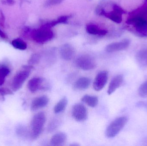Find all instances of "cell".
Returning <instances> with one entry per match:
<instances>
[{"label":"cell","mask_w":147,"mask_h":146,"mask_svg":"<svg viewBox=\"0 0 147 146\" xmlns=\"http://www.w3.org/2000/svg\"><path fill=\"white\" fill-rule=\"evenodd\" d=\"M126 23L133 27V29L147 25V3L132 11L129 15Z\"/></svg>","instance_id":"6da1fadb"},{"label":"cell","mask_w":147,"mask_h":146,"mask_svg":"<svg viewBox=\"0 0 147 146\" xmlns=\"http://www.w3.org/2000/svg\"><path fill=\"white\" fill-rule=\"evenodd\" d=\"M46 121L45 114L43 112L35 114L31 123L30 136L33 139H37L40 135Z\"/></svg>","instance_id":"7a4b0ae2"},{"label":"cell","mask_w":147,"mask_h":146,"mask_svg":"<svg viewBox=\"0 0 147 146\" xmlns=\"http://www.w3.org/2000/svg\"><path fill=\"white\" fill-rule=\"evenodd\" d=\"M128 121L127 117L122 116L117 118L112 122L106 129V135L109 138L115 137L124 128Z\"/></svg>","instance_id":"3957f363"},{"label":"cell","mask_w":147,"mask_h":146,"mask_svg":"<svg viewBox=\"0 0 147 146\" xmlns=\"http://www.w3.org/2000/svg\"><path fill=\"white\" fill-rule=\"evenodd\" d=\"M32 67V66H24L22 69L14 76L12 82V87L13 91H16L22 87L24 82L30 75Z\"/></svg>","instance_id":"277c9868"},{"label":"cell","mask_w":147,"mask_h":146,"mask_svg":"<svg viewBox=\"0 0 147 146\" xmlns=\"http://www.w3.org/2000/svg\"><path fill=\"white\" fill-rule=\"evenodd\" d=\"M49 27L45 25L42 28L34 32L33 37L35 41L44 43L50 41L53 37V33Z\"/></svg>","instance_id":"5b68a950"},{"label":"cell","mask_w":147,"mask_h":146,"mask_svg":"<svg viewBox=\"0 0 147 146\" xmlns=\"http://www.w3.org/2000/svg\"><path fill=\"white\" fill-rule=\"evenodd\" d=\"M75 63L77 67L84 70H92L96 67V61L89 55L80 56L76 59Z\"/></svg>","instance_id":"8992f818"},{"label":"cell","mask_w":147,"mask_h":146,"mask_svg":"<svg viewBox=\"0 0 147 146\" xmlns=\"http://www.w3.org/2000/svg\"><path fill=\"white\" fill-rule=\"evenodd\" d=\"M72 115L77 121H84L87 118V111L84 105L80 103L74 105L72 109Z\"/></svg>","instance_id":"52a82bcc"},{"label":"cell","mask_w":147,"mask_h":146,"mask_svg":"<svg viewBox=\"0 0 147 146\" xmlns=\"http://www.w3.org/2000/svg\"><path fill=\"white\" fill-rule=\"evenodd\" d=\"M125 11L118 5L115 4L113 10L109 13H104V14L107 18L117 23H120L122 21V15Z\"/></svg>","instance_id":"ba28073f"},{"label":"cell","mask_w":147,"mask_h":146,"mask_svg":"<svg viewBox=\"0 0 147 146\" xmlns=\"http://www.w3.org/2000/svg\"><path fill=\"white\" fill-rule=\"evenodd\" d=\"M109 73L107 71L99 72L95 78L93 86L96 91H100L105 86L108 81Z\"/></svg>","instance_id":"9c48e42d"},{"label":"cell","mask_w":147,"mask_h":146,"mask_svg":"<svg viewBox=\"0 0 147 146\" xmlns=\"http://www.w3.org/2000/svg\"><path fill=\"white\" fill-rule=\"evenodd\" d=\"M130 41L129 39H124L120 42L112 43L107 45L106 51L108 52H115L124 50L130 45Z\"/></svg>","instance_id":"30bf717a"},{"label":"cell","mask_w":147,"mask_h":146,"mask_svg":"<svg viewBox=\"0 0 147 146\" xmlns=\"http://www.w3.org/2000/svg\"><path fill=\"white\" fill-rule=\"evenodd\" d=\"M44 79L40 77H34L30 79L28 83V90L32 93L36 92L39 90H46V87L43 86Z\"/></svg>","instance_id":"8fae6325"},{"label":"cell","mask_w":147,"mask_h":146,"mask_svg":"<svg viewBox=\"0 0 147 146\" xmlns=\"http://www.w3.org/2000/svg\"><path fill=\"white\" fill-rule=\"evenodd\" d=\"M49 102V98L46 96H40L35 98L31 103V110L36 111L39 109L44 108L48 105Z\"/></svg>","instance_id":"7c38bea8"},{"label":"cell","mask_w":147,"mask_h":146,"mask_svg":"<svg viewBox=\"0 0 147 146\" xmlns=\"http://www.w3.org/2000/svg\"><path fill=\"white\" fill-rule=\"evenodd\" d=\"M61 57L65 61L71 60L75 55V50L73 46L68 44L63 45L59 50Z\"/></svg>","instance_id":"4fadbf2b"},{"label":"cell","mask_w":147,"mask_h":146,"mask_svg":"<svg viewBox=\"0 0 147 146\" xmlns=\"http://www.w3.org/2000/svg\"><path fill=\"white\" fill-rule=\"evenodd\" d=\"M123 81V77L122 75H117L111 80L109 85L107 93L109 95L115 92L122 85Z\"/></svg>","instance_id":"5bb4252c"},{"label":"cell","mask_w":147,"mask_h":146,"mask_svg":"<svg viewBox=\"0 0 147 146\" xmlns=\"http://www.w3.org/2000/svg\"><path fill=\"white\" fill-rule=\"evenodd\" d=\"M136 62L138 65L142 68L147 67V47H144L138 51L136 55Z\"/></svg>","instance_id":"9a60e30c"},{"label":"cell","mask_w":147,"mask_h":146,"mask_svg":"<svg viewBox=\"0 0 147 146\" xmlns=\"http://www.w3.org/2000/svg\"><path fill=\"white\" fill-rule=\"evenodd\" d=\"M91 80L87 77H81L78 79L74 84V88L76 90H85L90 86Z\"/></svg>","instance_id":"2e32d148"},{"label":"cell","mask_w":147,"mask_h":146,"mask_svg":"<svg viewBox=\"0 0 147 146\" xmlns=\"http://www.w3.org/2000/svg\"><path fill=\"white\" fill-rule=\"evenodd\" d=\"M67 136L63 133H59L53 135L51 140V145L53 146L63 145L66 142Z\"/></svg>","instance_id":"e0dca14e"},{"label":"cell","mask_w":147,"mask_h":146,"mask_svg":"<svg viewBox=\"0 0 147 146\" xmlns=\"http://www.w3.org/2000/svg\"><path fill=\"white\" fill-rule=\"evenodd\" d=\"M81 101L91 107H95L98 103V98L96 96L86 95L83 96Z\"/></svg>","instance_id":"ac0fdd59"},{"label":"cell","mask_w":147,"mask_h":146,"mask_svg":"<svg viewBox=\"0 0 147 146\" xmlns=\"http://www.w3.org/2000/svg\"><path fill=\"white\" fill-rule=\"evenodd\" d=\"M68 104V99L64 97L59 100L54 108V112L56 114H59L64 111Z\"/></svg>","instance_id":"d6986e66"},{"label":"cell","mask_w":147,"mask_h":146,"mask_svg":"<svg viewBox=\"0 0 147 146\" xmlns=\"http://www.w3.org/2000/svg\"><path fill=\"white\" fill-rule=\"evenodd\" d=\"M86 31L88 33L92 35H104L107 33V31L101 30L96 25H88L86 27Z\"/></svg>","instance_id":"ffe728a7"},{"label":"cell","mask_w":147,"mask_h":146,"mask_svg":"<svg viewBox=\"0 0 147 146\" xmlns=\"http://www.w3.org/2000/svg\"><path fill=\"white\" fill-rule=\"evenodd\" d=\"M10 69L4 65L0 66V86L4 84L6 77L10 73Z\"/></svg>","instance_id":"44dd1931"},{"label":"cell","mask_w":147,"mask_h":146,"mask_svg":"<svg viewBox=\"0 0 147 146\" xmlns=\"http://www.w3.org/2000/svg\"><path fill=\"white\" fill-rule=\"evenodd\" d=\"M13 46L16 49L24 50L27 48V44L23 40L20 39H16L12 42Z\"/></svg>","instance_id":"7402d4cb"},{"label":"cell","mask_w":147,"mask_h":146,"mask_svg":"<svg viewBox=\"0 0 147 146\" xmlns=\"http://www.w3.org/2000/svg\"><path fill=\"white\" fill-rule=\"evenodd\" d=\"M135 34L141 37H147V25L142 27L133 29Z\"/></svg>","instance_id":"603a6c76"},{"label":"cell","mask_w":147,"mask_h":146,"mask_svg":"<svg viewBox=\"0 0 147 146\" xmlns=\"http://www.w3.org/2000/svg\"><path fill=\"white\" fill-rule=\"evenodd\" d=\"M138 93L142 97H147V81L141 85L138 90Z\"/></svg>","instance_id":"cb8c5ba5"},{"label":"cell","mask_w":147,"mask_h":146,"mask_svg":"<svg viewBox=\"0 0 147 146\" xmlns=\"http://www.w3.org/2000/svg\"><path fill=\"white\" fill-rule=\"evenodd\" d=\"M59 121L58 120L54 119L53 120L48 126V130L50 132L55 131L59 126Z\"/></svg>","instance_id":"d4e9b609"},{"label":"cell","mask_w":147,"mask_h":146,"mask_svg":"<svg viewBox=\"0 0 147 146\" xmlns=\"http://www.w3.org/2000/svg\"><path fill=\"white\" fill-rule=\"evenodd\" d=\"M40 55L38 54H34L31 56L28 61V63L30 65H35L38 64L40 60Z\"/></svg>","instance_id":"484cf974"},{"label":"cell","mask_w":147,"mask_h":146,"mask_svg":"<svg viewBox=\"0 0 147 146\" xmlns=\"http://www.w3.org/2000/svg\"><path fill=\"white\" fill-rule=\"evenodd\" d=\"M13 92L8 88H0V95L1 96L7 95V94H12Z\"/></svg>","instance_id":"4316f807"},{"label":"cell","mask_w":147,"mask_h":146,"mask_svg":"<svg viewBox=\"0 0 147 146\" xmlns=\"http://www.w3.org/2000/svg\"><path fill=\"white\" fill-rule=\"evenodd\" d=\"M62 1H63V0H49L47 2L46 5L47 6H51V5H55V4L60 3Z\"/></svg>","instance_id":"83f0119b"},{"label":"cell","mask_w":147,"mask_h":146,"mask_svg":"<svg viewBox=\"0 0 147 146\" xmlns=\"http://www.w3.org/2000/svg\"><path fill=\"white\" fill-rule=\"evenodd\" d=\"M137 107L140 108H147V102L145 101H140L136 104Z\"/></svg>","instance_id":"f1b7e54d"},{"label":"cell","mask_w":147,"mask_h":146,"mask_svg":"<svg viewBox=\"0 0 147 146\" xmlns=\"http://www.w3.org/2000/svg\"><path fill=\"white\" fill-rule=\"evenodd\" d=\"M146 140H147L146 143H147V139Z\"/></svg>","instance_id":"f546056e"}]
</instances>
